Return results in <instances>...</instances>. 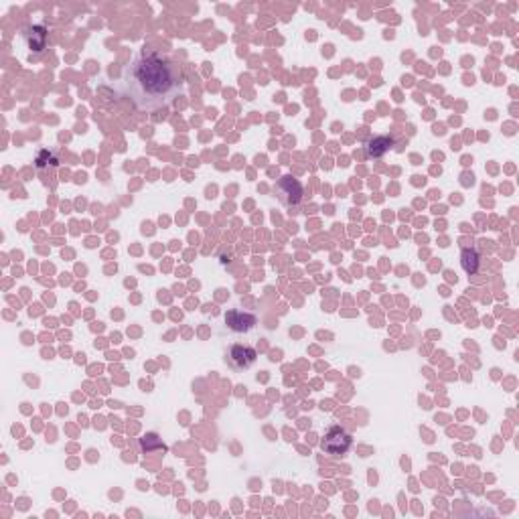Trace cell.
<instances>
[{
    "label": "cell",
    "instance_id": "cell-1",
    "mask_svg": "<svg viewBox=\"0 0 519 519\" xmlns=\"http://www.w3.org/2000/svg\"><path fill=\"white\" fill-rule=\"evenodd\" d=\"M124 86L138 110H158L169 106L185 86L183 69L161 53H143L130 63Z\"/></svg>",
    "mask_w": 519,
    "mask_h": 519
},
{
    "label": "cell",
    "instance_id": "cell-2",
    "mask_svg": "<svg viewBox=\"0 0 519 519\" xmlns=\"http://www.w3.org/2000/svg\"><path fill=\"white\" fill-rule=\"evenodd\" d=\"M351 444H353L351 434L347 432L345 428H341V426L329 428L327 434H325V438L320 440V448H322L327 455H333V457L345 455L347 450L351 448Z\"/></svg>",
    "mask_w": 519,
    "mask_h": 519
},
{
    "label": "cell",
    "instance_id": "cell-3",
    "mask_svg": "<svg viewBox=\"0 0 519 519\" xmlns=\"http://www.w3.org/2000/svg\"><path fill=\"white\" fill-rule=\"evenodd\" d=\"M276 195L278 199L284 203L286 207H294L302 201L304 197V189L300 185V181L292 174H284L276 181Z\"/></svg>",
    "mask_w": 519,
    "mask_h": 519
},
{
    "label": "cell",
    "instance_id": "cell-4",
    "mask_svg": "<svg viewBox=\"0 0 519 519\" xmlns=\"http://www.w3.org/2000/svg\"><path fill=\"white\" fill-rule=\"evenodd\" d=\"M256 357H258V353H256L254 347L237 343V345L230 347V351H228V355H226V361L230 363L233 370L242 372V370L252 367V365L256 363Z\"/></svg>",
    "mask_w": 519,
    "mask_h": 519
},
{
    "label": "cell",
    "instance_id": "cell-5",
    "mask_svg": "<svg viewBox=\"0 0 519 519\" xmlns=\"http://www.w3.org/2000/svg\"><path fill=\"white\" fill-rule=\"evenodd\" d=\"M23 41L33 53H43L47 49V29L41 25L35 27H27L23 30Z\"/></svg>",
    "mask_w": 519,
    "mask_h": 519
},
{
    "label": "cell",
    "instance_id": "cell-6",
    "mask_svg": "<svg viewBox=\"0 0 519 519\" xmlns=\"http://www.w3.org/2000/svg\"><path fill=\"white\" fill-rule=\"evenodd\" d=\"M226 325L230 327L233 333H248L256 327V317L244 311H230L226 315Z\"/></svg>",
    "mask_w": 519,
    "mask_h": 519
},
{
    "label": "cell",
    "instance_id": "cell-7",
    "mask_svg": "<svg viewBox=\"0 0 519 519\" xmlns=\"http://www.w3.org/2000/svg\"><path fill=\"white\" fill-rule=\"evenodd\" d=\"M392 148H394V138H390V136H374L372 140H367L365 152L372 158H379V156H383Z\"/></svg>",
    "mask_w": 519,
    "mask_h": 519
},
{
    "label": "cell",
    "instance_id": "cell-8",
    "mask_svg": "<svg viewBox=\"0 0 519 519\" xmlns=\"http://www.w3.org/2000/svg\"><path fill=\"white\" fill-rule=\"evenodd\" d=\"M479 264H481V256L475 248H464L461 254V266L462 270L466 274H475L479 270Z\"/></svg>",
    "mask_w": 519,
    "mask_h": 519
}]
</instances>
